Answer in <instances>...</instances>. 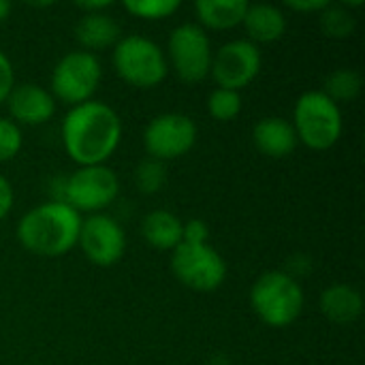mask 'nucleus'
<instances>
[{
    "instance_id": "obj_28",
    "label": "nucleus",
    "mask_w": 365,
    "mask_h": 365,
    "mask_svg": "<svg viewBox=\"0 0 365 365\" xmlns=\"http://www.w3.org/2000/svg\"><path fill=\"white\" fill-rule=\"evenodd\" d=\"M13 201H15L13 186L4 175H0V222L9 216V212L13 207Z\"/></svg>"
},
{
    "instance_id": "obj_10",
    "label": "nucleus",
    "mask_w": 365,
    "mask_h": 365,
    "mask_svg": "<svg viewBox=\"0 0 365 365\" xmlns=\"http://www.w3.org/2000/svg\"><path fill=\"white\" fill-rule=\"evenodd\" d=\"M197 143V124L190 115L167 111L150 120L143 133V145L150 158L167 163L186 156Z\"/></svg>"
},
{
    "instance_id": "obj_12",
    "label": "nucleus",
    "mask_w": 365,
    "mask_h": 365,
    "mask_svg": "<svg viewBox=\"0 0 365 365\" xmlns=\"http://www.w3.org/2000/svg\"><path fill=\"white\" fill-rule=\"evenodd\" d=\"M77 246L86 259L98 267L115 265L126 252V235L118 220L107 214H90L81 218Z\"/></svg>"
},
{
    "instance_id": "obj_20",
    "label": "nucleus",
    "mask_w": 365,
    "mask_h": 365,
    "mask_svg": "<svg viewBox=\"0 0 365 365\" xmlns=\"http://www.w3.org/2000/svg\"><path fill=\"white\" fill-rule=\"evenodd\" d=\"M364 88V77L353 71V68H336L334 73L327 75L323 92L334 101V103H346L359 96Z\"/></svg>"
},
{
    "instance_id": "obj_22",
    "label": "nucleus",
    "mask_w": 365,
    "mask_h": 365,
    "mask_svg": "<svg viewBox=\"0 0 365 365\" xmlns=\"http://www.w3.org/2000/svg\"><path fill=\"white\" fill-rule=\"evenodd\" d=\"M207 113L218 122H231L242 113V94L225 88L212 90L207 96Z\"/></svg>"
},
{
    "instance_id": "obj_7",
    "label": "nucleus",
    "mask_w": 365,
    "mask_h": 365,
    "mask_svg": "<svg viewBox=\"0 0 365 365\" xmlns=\"http://www.w3.org/2000/svg\"><path fill=\"white\" fill-rule=\"evenodd\" d=\"M120 192V180L107 165L79 167L66 180L60 182V195L56 201H64L75 212L103 214Z\"/></svg>"
},
{
    "instance_id": "obj_9",
    "label": "nucleus",
    "mask_w": 365,
    "mask_h": 365,
    "mask_svg": "<svg viewBox=\"0 0 365 365\" xmlns=\"http://www.w3.org/2000/svg\"><path fill=\"white\" fill-rule=\"evenodd\" d=\"M171 272L188 289L212 293L227 280V263L210 244H180L171 252Z\"/></svg>"
},
{
    "instance_id": "obj_31",
    "label": "nucleus",
    "mask_w": 365,
    "mask_h": 365,
    "mask_svg": "<svg viewBox=\"0 0 365 365\" xmlns=\"http://www.w3.org/2000/svg\"><path fill=\"white\" fill-rule=\"evenodd\" d=\"M9 13H11V4L4 2V0H0V24L9 17Z\"/></svg>"
},
{
    "instance_id": "obj_11",
    "label": "nucleus",
    "mask_w": 365,
    "mask_h": 365,
    "mask_svg": "<svg viewBox=\"0 0 365 365\" xmlns=\"http://www.w3.org/2000/svg\"><path fill=\"white\" fill-rule=\"evenodd\" d=\"M263 56L259 45L248 38H235L225 43L212 58L210 75L218 88L240 92L250 86L261 73Z\"/></svg>"
},
{
    "instance_id": "obj_3",
    "label": "nucleus",
    "mask_w": 365,
    "mask_h": 365,
    "mask_svg": "<svg viewBox=\"0 0 365 365\" xmlns=\"http://www.w3.org/2000/svg\"><path fill=\"white\" fill-rule=\"evenodd\" d=\"M250 306L255 314L274 329L291 327L304 312V289L287 272L272 269L261 274L250 289Z\"/></svg>"
},
{
    "instance_id": "obj_15",
    "label": "nucleus",
    "mask_w": 365,
    "mask_h": 365,
    "mask_svg": "<svg viewBox=\"0 0 365 365\" xmlns=\"http://www.w3.org/2000/svg\"><path fill=\"white\" fill-rule=\"evenodd\" d=\"M75 38L81 45V51L94 53L115 47V43L122 38V32L120 24L107 11L83 13L75 24Z\"/></svg>"
},
{
    "instance_id": "obj_24",
    "label": "nucleus",
    "mask_w": 365,
    "mask_h": 365,
    "mask_svg": "<svg viewBox=\"0 0 365 365\" xmlns=\"http://www.w3.org/2000/svg\"><path fill=\"white\" fill-rule=\"evenodd\" d=\"M124 9L141 19H167L180 9V0H126Z\"/></svg>"
},
{
    "instance_id": "obj_4",
    "label": "nucleus",
    "mask_w": 365,
    "mask_h": 365,
    "mask_svg": "<svg viewBox=\"0 0 365 365\" xmlns=\"http://www.w3.org/2000/svg\"><path fill=\"white\" fill-rule=\"evenodd\" d=\"M291 124L295 128L297 141L317 152L334 148L344 128L340 105L334 103L323 90H310L297 98Z\"/></svg>"
},
{
    "instance_id": "obj_17",
    "label": "nucleus",
    "mask_w": 365,
    "mask_h": 365,
    "mask_svg": "<svg viewBox=\"0 0 365 365\" xmlns=\"http://www.w3.org/2000/svg\"><path fill=\"white\" fill-rule=\"evenodd\" d=\"M364 297L351 284H331L321 293V312L336 325H351L361 317Z\"/></svg>"
},
{
    "instance_id": "obj_18",
    "label": "nucleus",
    "mask_w": 365,
    "mask_h": 365,
    "mask_svg": "<svg viewBox=\"0 0 365 365\" xmlns=\"http://www.w3.org/2000/svg\"><path fill=\"white\" fill-rule=\"evenodd\" d=\"M184 222L169 210H154L141 222L143 240L156 250H175L182 244Z\"/></svg>"
},
{
    "instance_id": "obj_26",
    "label": "nucleus",
    "mask_w": 365,
    "mask_h": 365,
    "mask_svg": "<svg viewBox=\"0 0 365 365\" xmlns=\"http://www.w3.org/2000/svg\"><path fill=\"white\" fill-rule=\"evenodd\" d=\"M210 240V227L201 218H190L182 227V242L184 244H207Z\"/></svg>"
},
{
    "instance_id": "obj_6",
    "label": "nucleus",
    "mask_w": 365,
    "mask_h": 365,
    "mask_svg": "<svg viewBox=\"0 0 365 365\" xmlns=\"http://www.w3.org/2000/svg\"><path fill=\"white\" fill-rule=\"evenodd\" d=\"M103 79V66L96 53L88 51H68L58 60L51 71V96L56 103H64L68 107L83 105L92 101L94 92L98 90Z\"/></svg>"
},
{
    "instance_id": "obj_16",
    "label": "nucleus",
    "mask_w": 365,
    "mask_h": 365,
    "mask_svg": "<svg viewBox=\"0 0 365 365\" xmlns=\"http://www.w3.org/2000/svg\"><path fill=\"white\" fill-rule=\"evenodd\" d=\"M242 26L246 28L248 41L259 43H276L284 36L287 30V17L280 6L269 2H257L248 4V11L244 15Z\"/></svg>"
},
{
    "instance_id": "obj_13",
    "label": "nucleus",
    "mask_w": 365,
    "mask_h": 365,
    "mask_svg": "<svg viewBox=\"0 0 365 365\" xmlns=\"http://www.w3.org/2000/svg\"><path fill=\"white\" fill-rule=\"evenodd\" d=\"M6 107L17 126H41L53 118L56 98L38 83H15L6 98Z\"/></svg>"
},
{
    "instance_id": "obj_14",
    "label": "nucleus",
    "mask_w": 365,
    "mask_h": 365,
    "mask_svg": "<svg viewBox=\"0 0 365 365\" xmlns=\"http://www.w3.org/2000/svg\"><path fill=\"white\" fill-rule=\"evenodd\" d=\"M252 141L263 156L274 160L291 156L299 143L291 120L280 115H269L259 120L252 128Z\"/></svg>"
},
{
    "instance_id": "obj_8",
    "label": "nucleus",
    "mask_w": 365,
    "mask_h": 365,
    "mask_svg": "<svg viewBox=\"0 0 365 365\" xmlns=\"http://www.w3.org/2000/svg\"><path fill=\"white\" fill-rule=\"evenodd\" d=\"M165 58L184 83H199L212 68V41L199 24H182L171 30Z\"/></svg>"
},
{
    "instance_id": "obj_29",
    "label": "nucleus",
    "mask_w": 365,
    "mask_h": 365,
    "mask_svg": "<svg viewBox=\"0 0 365 365\" xmlns=\"http://www.w3.org/2000/svg\"><path fill=\"white\" fill-rule=\"evenodd\" d=\"M329 2L327 0H289L287 6L297 13H321Z\"/></svg>"
},
{
    "instance_id": "obj_21",
    "label": "nucleus",
    "mask_w": 365,
    "mask_h": 365,
    "mask_svg": "<svg viewBox=\"0 0 365 365\" xmlns=\"http://www.w3.org/2000/svg\"><path fill=\"white\" fill-rule=\"evenodd\" d=\"M321 30L329 38H346L355 32V17L344 4H327L321 11Z\"/></svg>"
},
{
    "instance_id": "obj_1",
    "label": "nucleus",
    "mask_w": 365,
    "mask_h": 365,
    "mask_svg": "<svg viewBox=\"0 0 365 365\" xmlns=\"http://www.w3.org/2000/svg\"><path fill=\"white\" fill-rule=\"evenodd\" d=\"M122 141V120L103 101L71 107L62 120V145L79 167L105 165Z\"/></svg>"
},
{
    "instance_id": "obj_23",
    "label": "nucleus",
    "mask_w": 365,
    "mask_h": 365,
    "mask_svg": "<svg viewBox=\"0 0 365 365\" xmlns=\"http://www.w3.org/2000/svg\"><path fill=\"white\" fill-rule=\"evenodd\" d=\"M135 184L143 195H156L165 188L167 184V169L165 163L145 158L137 165L135 169Z\"/></svg>"
},
{
    "instance_id": "obj_2",
    "label": "nucleus",
    "mask_w": 365,
    "mask_h": 365,
    "mask_svg": "<svg viewBox=\"0 0 365 365\" xmlns=\"http://www.w3.org/2000/svg\"><path fill=\"white\" fill-rule=\"evenodd\" d=\"M81 214L64 201H47L32 207L17 222L19 244L36 257H62L77 246Z\"/></svg>"
},
{
    "instance_id": "obj_5",
    "label": "nucleus",
    "mask_w": 365,
    "mask_h": 365,
    "mask_svg": "<svg viewBox=\"0 0 365 365\" xmlns=\"http://www.w3.org/2000/svg\"><path fill=\"white\" fill-rule=\"evenodd\" d=\"M111 60L118 77L141 90L160 86L169 73V64L160 45L141 34L122 36L113 47Z\"/></svg>"
},
{
    "instance_id": "obj_25",
    "label": "nucleus",
    "mask_w": 365,
    "mask_h": 365,
    "mask_svg": "<svg viewBox=\"0 0 365 365\" xmlns=\"http://www.w3.org/2000/svg\"><path fill=\"white\" fill-rule=\"evenodd\" d=\"M24 145L21 126H17L11 118H0V163L13 160Z\"/></svg>"
},
{
    "instance_id": "obj_30",
    "label": "nucleus",
    "mask_w": 365,
    "mask_h": 365,
    "mask_svg": "<svg viewBox=\"0 0 365 365\" xmlns=\"http://www.w3.org/2000/svg\"><path fill=\"white\" fill-rule=\"evenodd\" d=\"M77 6L83 13H101V11H107L111 6V2L109 0H105V2H77Z\"/></svg>"
},
{
    "instance_id": "obj_27",
    "label": "nucleus",
    "mask_w": 365,
    "mask_h": 365,
    "mask_svg": "<svg viewBox=\"0 0 365 365\" xmlns=\"http://www.w3.org/2000/svg\"><path fill=\"white\" fill-rule=\"evenodd\" d=\"M15 86V71H13V64L11 60L6 58L4 51H0V105L6 103L11 90Z\"/></svg>"
},
{
    "instance_id": "obj_19",
    "label": "nucleus",
    "mask_w": 365,
    "mask_h": 365,
    "mask_svg": "<svg viewBox=\"0 0 365 365\" xmlns=\"http://www.w3.org/2000/svg\"><path fill=\"white\" fill-rule=\"evenodd\" d=\"M248 4L246 0H199L195 11L203 30H231L244 21Z\"/></svg>"
}]
</instances>
